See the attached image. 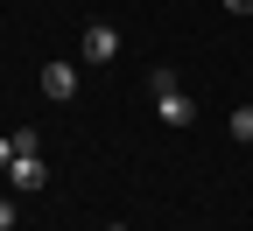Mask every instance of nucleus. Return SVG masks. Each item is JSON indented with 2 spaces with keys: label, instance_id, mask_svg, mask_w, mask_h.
<instances>
[{
  "label": "nucleus",
  "instance_id": "f257e3e1",
  "mask_svg": "<svg viewBox=\"0 0 253 231\" xmlns=\"http://www.w3.org/2000/svg\"><path fill=\"white\" fill-rule=\"evenodd\" d=\"M42 182H49V168H42V154H36V147L7 161V189H14V196H36Z\"/></svg>",
  "mask_w": 253,
  "mask_h": 231
},
{
  "label": "nucleus",
  "instance_id": "f03ea898",
  "mask_svg": "<svg viewBox=\"0 0 253 231\" xmlns=\"http://www.w3.org/2000/svg\"><path fill=\"white\" fill-rule=\"evenodd\" d=\"M155 119H162V126H190V119H197V98H190L183 84L176 91H155Z\"/></svg>",
  "mask_w": 253,
  "mask_h": 231
},
{
  "label": "nucleus",
  "instance_id": "7ed1b4c3",
  "mask_svg": "<svg viewBox=\"0 0 253 231\" xmlns=\"http://www.w3.org/2000/svg\"><path fill=\"white\" fill-rule=\"evenodd\" d=\"M84 56H91V63H113V56H120V28L91 21V28H84Z\"/></svg>",
  "mask_w": 253,
  "mask_h": 231
},
{
  "label": "nucleus",
  "instance_id": "20e7f679",
  "mask_svg": "<svg viewBox=\"0 0 253 231\" xmlns=\"http://www.w3.org/2000/svg\"><path fill=\"white\" fill-rule=\"evenodd\" d=\"M42 91H49V98H78V70H71L63 56H49V63H42Z\"/></svg>",
  "mask_w": 253,
  "mask_h": 231
},
{
  "label": "nucleus",
  "instance_id": "39448f33",
  "mask_svg": "<svg viewBox=\"0 0 253 231\" xmlns=\"http://www.w3.org/2000/svg\"><path fill=\"white\" fill-rule=\"evenodd\" d=\"M232 140H239V147H253V105H239V112H232Z\"/></svg>",
  "mask_w": 253,
  "mask_h": 231
},
{
  "label": "nucleus",
  "instance_id": "423d86ee",
  "mask_svg": "<svg viewBox=\"0 0 253 231\" xmlns=\"http://www.w3.org/2000/svg\"><path fill=\"white\" fill-rule=\"evenodd\" d=\"M0 231H14V196H0Z\"/></svg>",
  "mask_w": 253,
  "mask_h": 231
},
{
  "label": "nucleus",
  "instance_id": "0eeeda50",
  "mask_svg": "<svg viewBox=\"0 0 253 231\" xmlns=\"http://www.w3.org/2000/svg\"><path fill=\"white\" fill-rule=\"evenodd\" d=\"M7 161H14V133H7V140H0V168H7Z\"/></svg>",
  "mask_w": 253,
  "mask_h": 231
},
{
  "label": "nucleus",
  "instance_id": "6e6552de",
  "mask_svg": "<svg viewBox=\"0 0 253 231\" xmlns=\"http://www.w3.org/2000/svg\"><path fill=\"white\" fill-rule=\"evenodd\" d=\"M225 14H253V0H225Z\"/></svg>",
  "mask_w": 253,
  "mask_h": 231
},
{
  "label": "nucleus",
  "instance_id": "1a4fd4ad",
  "mask_svg": "<svg viewBox=\"0 0 253 231\" xmlns=\"http://www.w3.org/2000/svg\"><path fill=\"white\" fill-rule=\"evenodd\" d=\"M106 231H134V224H106Z\"/></svg>",
  "mask_w": 253,
  "mask_h": 231
}]
</instances>
